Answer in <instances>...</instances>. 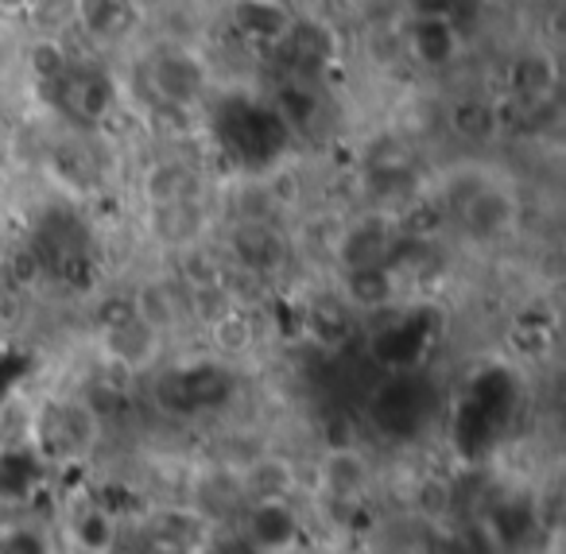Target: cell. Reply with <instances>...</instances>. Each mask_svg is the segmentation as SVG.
Masks as SVG:
<instances>
[{"label":"cell","instance_id":"obj_10","mask_svg":"<svg viewBox=\"0 0 566 554\" xmlns=\"http://www.w3.org/2000/svg\"><path fill=\"white\" fill-rule=\"evenodd\" d=\"M318 481H323V492L338 504H349L357 500L373 481V466L361 450L354 446H331L318 461Z\"/></svg>","mask_w":566,"mask_h":554},{"label":"cell","instance_id":"obj_20","mask_svg":"<svg viewBox=\"0 0 566 554\" xmlns=\"http://www.w3.org/2000/svg\"><path fill=\"white\" fill-rule=\"evenodd\" d=\"M133 311H136V322H144V326L164 337L171 334L182 318L179 295H175L171 283H164V280H144L140 288L133 291Z\"/></svg>","mask_w":566,"mask_h":554},{"label":"cell","instance_id":"obj_22","mask_svg":"<svg viewBox=\"0 0 566 554\" xmlns=\"http://www.w3.org/2000/svg\"><path fill=\"white\" fill-rule=\"evenodd\" d=\"M303 330H307L318 345H326V349H338V345H346L349 334H354V318H349V306L342 303L338 295H318L315 303L307 306V314H303Z\"/></svg>","mask_w":566,"mask_h":554},{"label":"cell","instance_id":"obj_17","mask_svg":"<svg viewBox=\"0 0 566 554\" xmlns=\"http://www.w3.org/2000/svg\"><path fill=\"white\" fill-rule=\"evenodd\" d=\"M244 496L249 504H272V500H292L295 492V469L287 458H275V453H260L249 469L241 473Z\"/></svg>","mask_w":566,"mask_h":554},{"label":"cell","instance_id":"obj_34","mask_svg":"<svg viewBox=\"0 0 566 554\" xmlns=\"http://www.w3.org/2000/svg\"><path fill=\"white\" fill-rule=\"evenodd\" d=\"M272 113L283 121V128H307L311 121H315V113H318V94L311 86L292 82V86L280 94V105H275Z\"/></svg>","mask_w":566,"mask_h":554},{"label":"cell","instance_id":"obj_35","mask_svg":"<svg viewBox=\"0 0 566 554\" xmlns=\"http://www.w3.org/2000/svg\"><path fill=\"white\" fill-rule=\"evenodd\" d=\"M411 500H416L419 515L442 520V515L454 508V489H450V481H442V477H423V481L416 484V492H411Z\"/></svg>","mask_w":566,"mask_h":554},{"label":"cell","instance_id":"obj_32","mask_svg":"<svg viewBox=\"0 0 566 554\" xmlns=\"http://www.w3.org/2000/svg\"><path fill=\"white\" fill-rule=\"evenodd\" d=\"M82 407L90 411V419L97 422V427H105V422H113V419H120L125 415V407H128V391L120 388V384H113V380H94L86 391H82V399H78Z\"/></svg>","mask_w":566,"mask_h":554},{"label":"cell","instance_id":"obj_39","mask_svg":"<svg viewBox=\"0 0 566 554\" xmlns=\"http://www.w3.org/2000/svg\"><path fill=\"white\" fill-rule=\"evenodd\" d=\"M9 299V280H4V268H0V303Z\"/></svg>","mask_w":566,"mask_h":554},{"label":"cell","instance_id":"obj_30","mask_svg":"<svg viewBox=\"0 0 566 554\" xmlns=\"http://www.w3.org/2000/svg\"><path fill=\"white\" fill-rule=\"evenodd\" d=\"M0 268H4L9 291H32L43 283L48 260H43V252L32 249V244H17V249H9V257H0Z\"/></svg>","mask_w":566,"mask_h":554},{"label":"cell","instance_id":"obj_13","mask_svg":"<svg viewBox=\"0 0 566 554\" xmlns=\"http://www.w3.org/2000/svg\"><path fill=\"white\" fill-rule=\"evenodd\" d=\"M198 171L182 159H156L148 171L140 175V198L148 210L175 202H198Z\"/></svg>","mask_w":566,"mask_h":554},{"label":"cell","instance_id":"obj_40","mask_svg":"<svg viewBox=\"0 0 566 554\" xmlns=\"http://www.w3.org/2000/svg\"><path fill=\"white\" fill-rule=\"evenodd\" d=\"M287 554H303V551H300V546H295V551H287Z\"/></svg>","mask_w":566,"mask_h":554},{"label":"cell","instance_id":"obj_31","mask_svg":"<svg viewBox=\"0 0 566 554\" xmlns=\"http://www.w3.org/2000/svg\"><path fill=\"white\" fill-rule=\"evenodd\" d=\"M40 477H35V461L24 450H4L0 453V496L24 500L35 492Z\"/></svg>","mask_w":566,"mask_h":554},{"label":"cell","instance_id":"obj_18","mask_svg":"<svg viewBox=\"0 0 566 554\" xmlns=\"http://www.w3.org/2000/svg\"><path fill=\"white\" fill-rule=\"evenodd\" d=\"M206 229V213L198 202H175V206H156L148 210V233L159 244H175V249H190L198 244Z\"/></svg>","mask_w":566,"mask_h":554},{"label":"cell","instance_id":"obj_7","mask_svg":"<svg viewBox=\"0 0 566 554\" xmlns=\"http://www.w3.org/2000/svg\"><path fill=\"white\" fill-rule=\"evenodd\" d=\"M175 380H179V391L187 399V411L190 415H202V411H218L233 399L237 391V376L226 360H195L187 368H175Z\"/></svg>","mask_w":566,"mask_h":554},{"label":"cell","instance_id":"obj_36","mask_svg":"<svg viewBox=\"0 0 566 554\" xmlns=\"http://www.w3.org/2000/svg\"><path fill=\"white\" fill-rule=\"evenodd\" d=\"M128 322H136L133 291H128V295H105L102 303L94 306V326L102 330V334H113V330L128 326Z\"/></svg>","mask_w":566,"mask_h":554},{"label":"cell","instance_id":"obj_29","mask_svg":"<svg viewBox=\"0 0 566 554\" xmlns=\"http://www.w3.org/2000/svg\"><path fill=\"white\" fill-rule=\"evenodd\" d=\"M226 257H218L206 244H190L179 257V275L187 280V291H206V288H221L226 280Z\"/></svg>","mask_w":566,"mask_h":554},{"label":"cell","instance_id":"obj_15","mask_svg":"<svg viewBox=\"0 0 566 554\" xmlns=\"http://www.w3.org/2000/svg\"><path fill=\"white\" fill-rule=\"evenodd\" d=\"M458 213H462L465 229H470L473 237L493 241V237H501L504 229H512V221H516V198H512L509 190L489 187L485 182Z\"/></svg>","mask_w":566,"mask_h":554},{"label":"cell","instance_id":"obj_38","mask_svg":"<svg viewBox=\"0 0 566 554\" xmlns=\"http://www.w3.org/2000/svg\"><path fill=\"white\" fill-rule=\"evenodd\" d=\"M0 554H48V546H43V535H35V531H28V527H17L12 535H4Z\"/></svg>","mask_w":566,"mask_h":554},{"label":"cell","instance_id":"obj_6","mask_svg":"<svg viewBox=\"0 0 566 554\" xmlns=\"http://www.w3.org/2000/svg\"><path fill=\"white\" fill-rule=\"evenodd\" d=\"M244 527H249V551L256 554H287L300 543V515L292 500H272V504L244 508Z\"/></svg>","mask_w":566,"mask_h":554},{"label":"cell","instance_id":"obj_11","mask_svg":"<svg viewBox=\"0 0 566 554\" xmlns=\"http://www.w3.org/2000/svg\"><path fill=\"white\" fill-rule=\"evenodd\" d=\"M244 508H249V496H244L241 473H233V469H210V473L198 477L190 512H195L202 523L233 520V515H241Z\"/></svg>","mask_w":566,"mask_h":554},{"label":"cell","instance_id":"obj_5","mask_svg":"<svg viewBox=\"0 0 566 554\" xmlns=\"http://www.w3.org/2000/svg\"><path fill=\"white\" fill-rule=\"evenodd\" d=\"M400 40L403 51L419 66H431V71L454 63L458 55V32L450 28L447 9H419L416 20H408V28L400 32Z\"/></svg>","mask_w":566,"mask_h":554},{"label":"cell","instance_id":"obj_28","mask_svg":"<svg viewBox=\"0 0 566 554\" xmlns=\"http://www.w3.org/2000/svg\"><path fill=\"white\" fill-rule=\"evenodd\" d=\"M71 539L86 554H109L117 543V520L105 508H86L71 520Z\"/></svg>","mask_w":566,"mask_h":554},{"label":"cell","instance_id":"obj_19","mask_svg":"<svg viewBox=\"0 0 566 554\" xmlns=\"http://www.w3.org/2000/svg\"><path fill=\"white\" fill-rule=\"evenodd\" d=\"M295 12L275 4V0H249V4H237L233 9V24L241 35H249L252 43H272L280 48L287 28H292Z\"/></svg>","mask_w":566,"mask_h":554},{"label":"cell","instance_id":"obj_26","mask_svg":"<svg viewBox=\"0 0 566 554\" xmlns=\"http://www.w3.org/2000/svg\"><path fill=\"white\" fill-rule=\"evenodd\" d=\"M206 523L190 508H164L156 515V551L187 554L190 546H202Z\"/></svg>","mask_w":566,"mask_h":554},{"label":"cell","instance_id":"obj_9","mask_svg":"<svg viewBox=\"0 0 566 554\" xmlns=\"http://www.w3.org/2000/svg\"><path fill=\"white\" fill-rule=\"evenodd\" d=\"M396 244V233L388 221L380 218H361L354 226H346L338 233V244H334V260L342 264V272H354V268H377L388 260Z\"/></svg>","mask_w":566,"mask_h":554},{"label":"cell","instance_id":"obj_21","mask_svg":"<svg viewBox=\"0 0 566 554\" xmlns=\"http://www.w3.org/2000/svg\"><path fill=\"white\" fill-rule=\"evenodd\" d=\"M74 17H78V24L86 28L90 40L113 43V40H125V35L133 32L136 20H140V9L120 4V0H94V4H78Z\"/></svg>","mask_w":566,"mask_h":554},{"label":"cell","instance_id":"obj_12","mask_svg":"<svg viewBox=\"0 0 566 554\" xmlns=\"http://www.w3.org/2000/svg\"><path fill=\"white\" fill-rule=\"evenodd\" d=\"M280 48H283V55L300 66V71L315 74V71H323L334 55H338V35H334V28L326 24V20L295 17Z\"/></svg>","mask_w":566,"mask_h":554},{"label":"cell","instance_id":"obj_16","mask_svg":"<svg viewBox=\"0 0 566 554\" xmlns=\"http://www.w3.org/2000/svg\"><path fill=\"white\" fill-rule=\"evenodd\" d=\"M396 288H400V280H396L385 264L354 268V272H342L338 299L349 306V311H385V306L396 299Z\"/></svg>","mask_w":566,"mask_h":554},{"label":"cell","instance_id":"obj_3","mask_svg":"<svg viewBox=\"0 0 566 554\" xmlns=\"http://www.w3.org/2000/svg\"><path fill=\"white\" fill-rule=\"evenodd\" d=\"M226 249V264L237 268V272L256 275V280H264V275L280 272L287 264V237H280V229L264 226V221H237L229 229Z\"/></svg>","mask_w":566,"mask_h":554},{"label":"cell","instance_id":"obj_2","mask_svg":"<svg viewBox=\"0 0 566 554\" xmlns=\"http://www.w3.org/2000/svg\"><path fill=\"white\" fill-rule=\"evenodd\" d=\"M148 86L164 105L187 109L202 97L206 90V66L195 51L187 48H164L148 59Z\"/></svg>","mask_w":566,"mask_h":554},{"label":"cell","instance_id":"obj_25","mask_svg":"<svg viewBox=\"0 0 566 554\" xmlns=\"http://www.w3.org/2000/svg\"><path fill=\"white\" fill-rule=\"evenodd\" d=\"M380 407H385V419H380V427L392 430V435L419 427V419H423V388H419V384H411V380L388 384V388L377 396V411H380Z\"/></svg>","mask_w":566,"mask_h":554},{"label":"cell","instance_id":"obj_23","mask_svg":"<svg viewBox=\"0 0 566 554\" xmlns=\"http://www.w3.org/2000/svg\"><path fill=\"white\" fill-rule=\"evenodd\" d=\"M509 82L527 105L547 102L551 90H555V82H558V63L547 55V51H524V55L509 66Z\"/></svg>","mask_w":566,"mask_h":554},{"label":"cell","instance_id":"obj_37","mask_svg":"<svg viewBox=\"0 0 566 554\" xmlns=\"http://www.w3.org/2000/svg\"><path fill=\"white\" fill-rule=\"evenodd\" d=\"M190 295V314H195L198 322H206V326H213V322L221 318V314H229L233 306H229L226 291L221 288H206V291H187Z\"/></svg>","mask_w":566,"mask_h":554},{"label":"cell","instance_id":"obj_1","mask_svg":"<svg viewBox=\"0 0 566 554\" xmlns=\"http://www.w3.org/2000/svg\"><path fill=\"white\" fill-rule=\"evenodd\" d=\"M287 144V128L272 109L252 102H229L221 109V148H229L244 167H264L280 159Z\"/></svg>","mask_w":566,"mask_h":554},{"label":"cell","instance_id":"obj_4","mask_svg":"<svg viewBox=\"0 0 566 554\" xmlns=\"http://www.w3.org/2000/svg\"><path fill=\"white\" fill-rule=\"evenodd\" d=\"M35 435H40V450L48 453V458H82V453L94 450L102 427H97L86 407L74 399V404L48 407V411L40 415Z\"/></svg>","mask_w":566,"mask_h":554},{"label":"cell","instance_id":"obj_27","mask_svg":"<svg viewBox=\"0 0 566 554\" xmlns=\"http://www.w3.org/2000/svg\"><path fill=\"white\" fill-rule=\"evenodd\" d=\"M210 330V345L213 353H218V360H237L244 357V353H252V345H256V322H252L249 311H229L221 314Z\"/></svg>","mask_w":566,"mask_h":554},{"label":"cell","instance_id":"obj_33","mask_svg":"<svg viewBox=\"0 0 566 554\" xmlns=\"http://www.w3.org/2000/svg\"><path fill=\"white\" fill-rule=\"evenodd\" d=\"M28 66H32L35 82H43V86H59V82L66 79V71H71V55H66V48L59 40H35L32 48H28Z\"/></svg>","mask_w":566,"mask_h":554},{"label":"cell","instance_id":"obj_24","mask_svg":"<svg viewBox=\"0 0 566 554\" xmlns=\"http://www.w3.org/2000/svg\"><path fill=\"white\" fill-rule=\"evenodd\" d=\"M447 128L465 144H485L496 136V105L485 102V97H458L447 109Z\"/></svg>","mask_w":566,"mask_h":554},{"label":"cell","instance_id":"obj_14","mask_svg":"<svg viewBox=\"0 0 566 554\" xmlns=\"http://www.w3.org/2000/svg\"><path fill=\"white\" fill-rule=\"evenodd\" d=\"M164 334L148 330L144 322H128V326L113 330V334H102V349L109 357V365L125 368V373H144L159 360L164 353Z\"/></svg>","mask_w":566,"mask_h":554},{"label":"cell","instance_id":"obj_8","mask_svg":"<svg viewBox=\"0 0 566 554\" xmlns=\"http://www.w3.org/2000/svg\"><path fill=\"white\" fill-rule=\"evenodd\" d=\"M59 105H63L71 117L86 121V125H97L113 113L117 105V90H113L109 74L102 71H66V79L59 82Z\"/></svg>","mask_w":566,"mask_h":554}]
</instances>
